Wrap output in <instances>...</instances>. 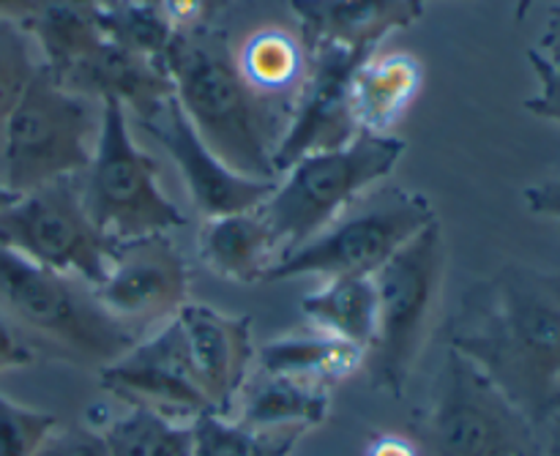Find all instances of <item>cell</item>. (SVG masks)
<instances>
[{
	"label": "cell",
	"instance_id": "19",
	"mask_svg": "<svg viewBox=\"0 0 560 456\" xmlns=\"http://www.w3.org/2000/svg\"><path fill=\"white\" fill-rule=\"evenodd\" d=\"M424 71L408 52H392L370 60L355 69L350 80V109L359 131L392 135L388 129L402 120L413 98L419 96Z\"/></svg>",
	"mask_w": 560,
	"mask_h": 456
},
{
	"label": "cell",
	"instance_id": "29",
	"mask_svg": "<svg viewBox=\"0 0 560 456\" xmlns=\"http://www.w3.org/2000/svg\"><path fill=\"white\" fill-rule=\"evenodd\" d=\"M525 55H528V63L534 69L536 82H539V93L525 98L523 107L536 118L560 126V66L550 63L536 47H530Z\"/></svg>",
	"mask_w": 560,
	"mask_h": 456
},
{
	"label": "cell",
	"instance_id": "13",
	"mask_svg": "<svg viewBox=\"0 0 560 456\" xmlns=\"http://www.w3.org/2000/svg\"><path fill=\"white\" fill-rule=\"evenodd\" d=\"M306 77L295 93L290 124L273 153L277 178L310 153L334 151L359 135L350 109V80L366 55L337 47L312 49Z\"/></svg>",
	"mask_w": 560,
	"mask_h": 456
},
{
	"label": "cell",
	"instance_id": "24",
	"mask_svg": "<svg viewBox=\"0 0 560 456\" xmlns=\"http://www.w3.org/2000/svg\"><path fill=\"white\" fill-rule=\"evenodd\" d=\"M98 432L109 456H191V424L145 408H126Z\"/></svg>",
	"mask_w": 560,
	"mask_h": 456
},
{
	"label": "cell",
	"instance_id": "14",
	"mask_svg": "<svg viewBox=\"0 0 560 456\" xmlns=\"http://www.w3.org/2000/svg\"><path fill=\"white\" fill-rule=\"evenodd\" d=\"M137 124L167 151L184 178L191 202L206 219L255 211L277 189V180L246 178V175L233 173L222 159L213 156L211 148L200 140L195 126L184 115L175 93Z\"/></svg>",
	"mask_w": 560,
	"mask_h": 456
},
{
	"label": "cell",
	"instance_id": "26",
	"mask_svg": "<svg viewBox=\"0 0 560 456\" xmlns=\"http://www.w3.org/2000/svg\"><path fill=\"white\" fill-rule=\"evenodd\" d=\"M96 16L109 42L159 63L178 33L159 0H115L96 5Z\"/></svg>",
	"mask_w": 560,
	"mask_h": 456
},
{
	"label": "cell",
	"instance_id": "32",
	"mask_svg": "<svg viewBox=\"0 0 560 456\" xmlns=\"http://www.w3.org/2000/svg\"><path fill=\"white\" fill-rule=\"evenodd\" d=\"M36 361L31 344L14 331L9 320L0 315V375L9 370H22V366H31Z\"/></svg>",
	"mask_w": 560,
	"mask_h": 456
},
{
	"label": "cell",
	"instance_id": "34",
	"mask_svg": "<svg viewBox=\"0 0 560 456\" xmlns=\"http://www.w3.org/2000/svg\"><path fill=\"white\" fill-rule=\"evenodd\" d=\"M539 49L541 55H545L550 63L560 66V3H556L550 9V14H547V25H545V33H541L539 38Z\"/></svg>",
	"mask_w": 560,
	"mask_h": 456
},
{
	"label": "cell",
	"instance_id": "6",
	"mask_svg": "<svg viewBox=\"0 0 560 456\" xmlns=\"http://www.w3.org/2000/svg\"><path fill=\"white\" fill-rule=\"evenodd\" d=\"M102 129V102L60 85L47 66L22 93L0 148V178L16 197L60 178H77L91 164Z\"/></svg>",
	"mask_w": 560,
	"mask_h": 456
},
{
	"label": "cell",
	"instance_id": "3",
	"mask_svg": "<svg viewBox=\"0 0 560 456\" xmlns=\"http://www.w3.org/2000/svg\"><path fill=\"white\" fill-rule=\"evenodd\" d=\"M0 315L20 337L96 372L140 339L98 304L91 284L36 266L5 246H0Z\"/></svg>",
	"mask_w": 560,
	"mask_h": 456
},
{
	"label": "cell",
	"instance_id": "16",
	"mask_svg": "<svg viewBox=\"0 0 560 456\" xmlns=\"http://www.w3.org/2000/svg\"><path fill=\"white\" fill-rule=\"evenodd\" d=\"M306 52L337 47L372 58L394 31L416 25L424 0H288Z\"/></svg>",
	"mask_w": 560,
	"mask_h": 456
},
{
	"label": "cell",
	"instance_id": "21",
	"mask_svg": "<svg viewBox=\"0 0 560 456\" xmlns=\"http://www.w3.org/2000/svg\"><path fill=\"white\" fill-rule=\"evenodd\" d=\"M235 408V421L252 430H312L331 413V394L317 383L257 372L255 381H246Z\"/></svg>",
	"mask_w": 560,
	"mask_h": 456
},
{
	"label": "cell",
	"instance_id": "27",
	"mask_svg": "<svg viewBox=\"0 0 560 456\" xmlns=\"http://www.w3.org/2000/svg\"><path fill=\"white\" fill-rule=\"evenodd\" d=\"M38 66H42V58H38L31 33L16 22L0 16V148H3V135L11 113L36 77Z\"/></svg>",
	"mask_w": 560,
	"mask_h": 456
},
{
	"label": "cell",
	"instance_id": "9",
	"mask_svg": "<svg viewBox=\"0 0 560 456\" xmlns=\"http://www.w3.org/2000/svg\"><path fill=\"white\" fill-rule=\"evenodd\" d=\"M435 208L421 191L377 186L323 233L284 255L266 282L299 277H375L408 241L435 222Z\"/></svg>",
	"mask_w": 560,
	"mask_h": 456
},
{
	"label": "cell",
	"instance_id": "23",
	"mask_svg": "<svg viewBox=\"0 0 560 456\" xmlns=\"http://www.w3.org/2000/svg\"><path fill=\"white\" fill-rule=\"evenodd\" d=\"M233 55L241 77L260 96L295 102V93L310 66V55L299 33H290L284 27H260L249 33L233 49Z\"/></svg>",
	"mask_w": 560,
	"mask_h": 456
},
{
	"label": "cell",
	"instance_id": "10",
	"mask_svg": "<svg viewBox=\"0 0 560 456\" xmlns=\"http://www.w3.org/2000/svg\"><path fill=\"white\" fill-rule=\"evenodd\" d=\"M0 246L96 288L118 244L88 217L77 175L16 197L0 213Z\"/></svg>",
	"mask_w": 560,
	"mask_h": 456
},
{
	"label": "cell",
	"instance_id": "12",
	"mask_svg": "<svg viewBox=\"0 0 560 456\" xmlns=\"http://www.w3.org/2000/svg\"><path fill=\"white\" fill-rule=\"evenodd\" d=\"M98 304L129 328L162 326L189 304V266L170 235H148L118 244L102 282Z\"/></svg>",
	"mask_w": 560,
	"mask_h": 456
},
{
	"label": "cell",
	"instance_id": "28",
	"mask_svg": "<svg viewBox=\"0 0 560 456\" xmlns=\"http://www.w3.org/2000/svg\"><path fill=\"white\" fill-rule=\"evenodd\" d=\"M58 426L49 410L25 408L0 394V456H33Z\"/></svg>",
	"mask_w": 560,
	"mask_h": 456
},
{
	"label": "cell",
	"instance_id": "18",
	"mask_svg": "<svg viewBox=\"0 0 560 456\" xmlns=\"http://www.w3.org/2000/svg\"><path fill=\"white\" fill-rule=\"evenodd\" d=\"M197 255L213 277L233 284L266 282L282 257L279 241L260 208L206 219L197 235Z\"/></svg>",
	"mask_w": 560,
	"mask_h": 456
},
{
	"label": "cell",
	"instance_id": "22",
	"mask_svg": "<svg viewBox=\"0 0 560 456\" xmlns=\"http://www.w3.org/2000/svg\"><path fill=\"white\" fill-rule=\"evenodd\" d=\"M301 315L323 334L370 350L377 328V288L372 277L326 279L301 299Z\"/></svg>",
	"mask_w": 560,
	"mask_h": 456
},
{
	"label": "cell",
	"instance_id": "17",
	"mask_svg": "<svg viewBox=\"0 0 560 456\" xmlns=\"http://www.w3.org/2000/svg\"><path fill=\"white\" fill-rule=\"evenodd\" d=\"M58 82L93 102L115 98L137 120L148 118L173 96V82L159 60L129 52L109 38L71 66Z\"/></svg>",
	"mask_w": 560,
	"mask_h": 456
},
{
	"label": "cell",
	"instance_id": "4",
	"mask_svg": "<svg viewBox=\"0 0 560 456\" xmlns=\"http://www.w3.org/2000/svg\"><path fill=\"white\" fill-rule=\"evenodd\" d=\"M402 153L405 140L399 137L359 131L342 148L310 153L284 169L277 189L260 206L282 257L323 233L361 197L386 184Z\"/></svg>",
	"mask_w": 560,
	"mask_h": 456
},
{
	"label": "cell",
	"instance_id": "33",
	"mask_svg": "<svg viewBox=\"0 0 560 456\" xmlns=\"http://www.w3.org/2000/svg\"><path fill=\"white\" fill-rule=\"evenodd\" d=\"M159 3L175 31H195V27L208 25L202 14V0H159Z\"/></svg>",
	"mask_w": 560,
	"mask_h": 456
},
{
	"label": "cell",
	"instance_id": "1",
	"mask_svg": "<svg viewBox=\"0 0 560 456\" xmlns=\"http://www.w3.org/2000/svg\"><path fill=\"white\" fill-rule=\"evenodd\" d=\"M448 348L534 424L560 413V273L509 262L470 284L448 326Z\"/></svg>",
	"mask_w": 560,
	"mask_h": 456
},
{
	"label": "cell",
	"instance_id": "2",
	"mask_svg": "<svg viewBox=\"0 0 560 456\" xmlns=\"http://www.w3.org/2000/svg\"><path fill=\"white\" fill-rule=\"evenodd\" d=\"M162 66L180 109L213 156L246 178L279 180L273 153L293 102L260 96L241 77L233 47L213 25L175 33Z\"/></svg>",
	"mask_w": 560,
	"mask_h": 456
},
{
	"label": "cell",
	"instance_id": "7",
	"mask_svg": "<svg viewBox=\"0 0 560 456\" xmlns=\"http://www.w3.org/2000/svg\"><path fill=\"white\" fill-rule=\"evenodd\" d=\"M443 271L446 244L441 222L435 219L372 277L377 288V328L364 364L372 386L394 399L405 397L416 361L430 337Z\"/></svg>",
	"mask_w": 560,
	"mask_h": 456
},
{
	"label": "cell",
	"instance_id": "25",
	"mask_svg": "<svg viewBox=\"0 0 560 456\" xmlns=\"http://www.w3.org/2000/svg\"><path fill=\"white\" fill-rule=\"evenodd\" d=\"M306 430H252L233 416L191 421V456H290Z\"/></svg>",
	"mask_w": 560,
	"mask_h": 456
},
{
	"label": "cell",
	"instance_id": "31",
	"mask_svg": "<svg viewBox=\"0 0 560 456\" xmlns=\"http://www.w3.org/2000/svg\"><path fill=\"white\" fill-rule=\"evenodd\" d=\"M523 200L530 213H536L539 219H547V222H552L560 230V175L558 178H547L541 184L528 186L523 191Z\"/></svg>",
	"mask_w": 560,
	"mask_h": 456
},
{
	"label": "cell",
	"instance_id": "37",
	"mask_svg": "<svg viewBox=\"0 0 560 456\" xmlns=\"http://www.w3.org/2000/svg\"><path fill=\"white\" fill-rule=\"evenodd\" d=\"M230 3H233V0H202V14H206L208 25H213V20H217Z\"/></svg>",
	"mask_w": 560,
	"mask_h": 456
},
{
	"label": "cell",
	"instance_id": "39",
	"mask_svg": "<svg viewBox=\"0 0 560 456\" xmlns=\"http://www.w3.org/2000/svg\"><path fill=\"white\" fill-rule=\"evenodd\" d=\"M14 200H16V195L3 184V178H0V213H3Z\"/></svg>",
	"mask_w": 560,
	"mask_h": 456
},
{
	"label": "cell",
	"instance_id": "38",
	"mask_svg": "<svg viewBox=\"0 0 560 456\" xmlns=\"http://www.w3.org/2000/svg\"><path fill=\"white\" fill-rule=\"evenodd\" d=\"M536 5V0H514V20L523 22L530 14V9Z\"/></svg>",
	"mask_w": 560,
	"mask_h": 456
},
{
	"label": "cell",
	"instance_id": "5",
	"mask_svg": "<svg viewBox=\"0 0 560 456\" xmlns=\"http://www.w3.org/2000/svg\"><path fill=\"white\" fill-rule=\"evenodd\" d=\"M413 443L419 456H545L534 421L448 344Z\"/></svg>",
	"mask_w": 560,
	"mask_h": 456
},
{
	"label": "cell",
	"instance_id": "30",
	"mask_svg": "<svg viewBox=\"0 0 560 456\" xmlns=\"http://www.w3.org/2000/svg\"><path fill=\"white\" fill-rule=\"evenodd\" d=\"M33 456H109V452L98 430L60 424Z\"/></svg>",
	"mask_w": 560,
	"mask_h": 456
},
{
	"label": "cell",
	"instance_id": "8",
	"mask_svg": "<svg viewBox=\"0 0 560 456\" xmlns=\"http://www.w3.org/2000/svg\"><path fill=\"white\" fill-rule=\"evenodd\" d=\"M159 173L156 159L131 137L124 104L104 98L96 151L80 175V189L88 217L115 244L170 235L186 224L184 211L164 195Z\"/></svg>",
	"mask_w": 560,
	"mask_h": 456
},
{
	"label": "cell",
	"instance_id": "11",
	"mask_svg": "<svg viewBox=\"0 0 560 456\" xmlns=\"http://www.w3.org/2000/svg\"><path fill=\"white\" fill-rule=\"evenodd\" d=\"M98 383L126 408H145L186 424L213 413L175 317L98 370Z\"/></svg>",
	"mask_w": 560,
	"mask_h": 456
},
{
	"label": "cell",
	"instance_id": "20",
	"mask_svg": "<svg viewBox=\"0 0 560 456\" xmlns=\"http://www.w3.org/2000/svg\"><path fill=\"white\" fill-rule=\"evenodd\" d=\"M361 364H364V350L317 328L271 339L255 355V366L262 375L293 377L326 388L353 375Z\"/></svg>",
	"mask_w": 560,
	"mask_h": 456
},
{
	"label": "cell",
	"instance_id": "40",
	"mask_svg": "<svg viewBox=\"0 0 560 456\" xmlns=\"http://www.w3.org/2000/svg\"><path fill=\"white\" fill-rule=\"evenodd\" d=\"M424 3H430V0H424ZM465 3H474V0H465Z\"/></svg>",
	"mask_w": 560,
	"mask_h": 456
},
{
	"label": "cell",
	"instance_id": "36",
	"mask_svg": "<svg viewBox=\"0 0 560 456\" xmlns=\"http://www.w3.org/2000/svg\"><path fill=\"white\" fill-rule=\"evenodd\" d=\"M42 5L44 0H0V16L25 27L38 14Z\"/></svg>",
	"mask_w": 560,
	"mask_h": 456
},
{
	"label": "cell",
	"instance_id": "15",
	"mask_svg": "<svg viewBox=\"0 0 560 456\" xmlns=\"http://www.w3.org/2000/svg\"><path fill=\"white\" fill-rule=\"evenodd\" d=\"M189 348L202 394L213 413L233 416L235 402L255 370L257 348L249 317L224 315L208 304L189 301L175 315Z\"/></svg>",
	"mask_w": 560,
	"mask_h": 456
},
{
	"label": "cell",
	"instance_id": "35",
	"mask_svg": "<svg viewBox=\"0 0 560 456\" xmlns=\"http://www.w3.org/2000/svg\"><path fill=\"white\" fill-rule=\"evenodd\" d=\"M366 456H419V452L410 437L381 435L366 446Z\"/></svg>",
	"mask_w": 560,
	"mask_h": 456
}]
</instances>
